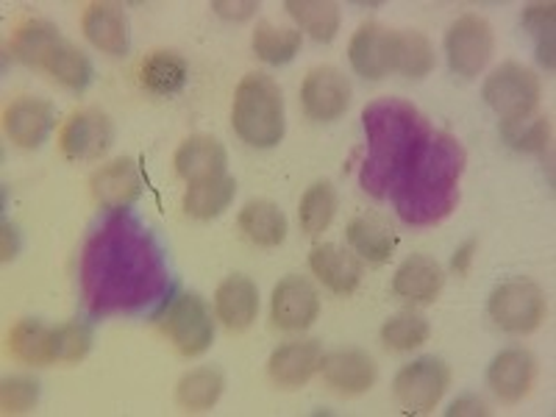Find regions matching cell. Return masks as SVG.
Returning <instances> with one entry per match:
<instances>
[{"label": "cell", "mask_w": 556, "mask_h": 417, "mask_svg": "<svg viewBox=\"0 0 556 417\" xmlns=\"http://www.w3.org/2000/svg\"><path fill=\"white\" fill-rule=\"evenodd\" d=\"M395 45H399V31H390L379 23H367L351 39L348 56L359 76L379 81L395 70Z\"/></svg>", "instance_id": "12"}, {"label": "cell", "mask_w": 556, "mask_h": 417, "mask_svg": "<svg viewBox=\"0 0 556 417\" xmlns=\"http://www.w3.org/2000/svg\"><path fill=\"white\" fill-rule=\"evenodd\" d=\"M173 165H176L178 176L190 184L220 178L226 176V148L208 134H195V137L184 139Z\"/></svg>", "instance_id": "15"}, {"label": "cell", "mask_w": 556, "mask_h": 417, "mask_svg": "<svg viewBox=\"0 0 556 417\" xmlns=\"http://www.w3.org/2000/svg\"><path fill=\"white\" fill-rule=\"evenodd\" d=\"M484 101L498 114L501 123L523 121L540 101V78L523 64H501L484 81Z\"/></svg>", "instance_id": "4"}, {"label": "cell", "mask_w": 556, "mask_h": 417, "mask_svg": "<svg viewBox=\"0 0 556 417\" xmlns=\"http://www.w3.org/2000/svg\"><path fill=\"white\" fill-rule=\"evenodd\" d=\"M434 67V48L429 39L417 31H399L395 45V70L406 78H424Z\"/></svg>", "instance_id": "34"}, {"label": "cell", "mask_w": 556, "mask_h": 417, "mask_svg": "<svg viewBox=\"0 0 556 417\" xmlns=\"http://www.w3.org/2000/svg\"><path fill=\"white\" fill-rule=\"evenodd\" d=\"M301 226L309 237H317L320 231L329 228V223L334 220L337 212V192L329 181L312 184L309 190L301 198Z\"/></svg>", "instance_id": "31"}, {"label": "cell", "mask_w": 556, "mask_h": 417, "mask_svg": "<svg viewBox=\"0 0 556 417\" xmlns=\"http://www.w3.org/2000/svg\"><path fill=\"white\" fill-rule=\"evenodd\" d=\"M501 134L515 151L526 153H548L551 139H554V128H551L548 117H523L515 123H501Z\"/></svg>", "instance_id": "35"}, {"label": "cell", "mask_w": 556, "mask_h": 417, "mask_svg": "<svg viewBox=\"0 0 556 417\" xmlns=\"http://www.w3.org/2000/svg\"><path fill=\"white\" fill-rule=\"evenodd\" d=\"M320 359L323 351L315 340L287 342V345L273 351L270 362H267V370H270V379L278 387L295 390V387L306 384L320 370Z\"/></svg>", "instance_id": "16"}, {"label": "cell", "mask_w": 556, "mask_h": 417, "mask_svg": "<svg viewBox=\"0 0 556 417\" xmlns=\"http://www.w3.org/2000/svg\"><path fill=\"white\" fill-rule=\"evenodd\" d=\"M451 384V370L434 356L412 362L395 376V399L409 415H426L440 404Z\"/></svg>", "instance_id": "5"}, {"label": "cell", "mask_w": 556, "mask_h": 417, "mask_svg": "<svg viewBox=\"0 0 556 417\" xmlns=\"http://www.w3.org/2000/svg\"><path fill=\"white\" fill-rule=\"evenodd\" d=\"M62 34L48 20H26L12 39V56L28 67H42L45 56L53 51V45L62 42Z\"/></svg>", "instance_id": "27"}, {"label": "cell", "mask_w": 556, "mask_h": 417, "mask_svg": "<svg viewBox=\"0 0 556 417\" xmlns=\"http://www.w3.org/2000/svg\"><path fill=\"white\" fill-rule=\"evenodd\" d=\"M465 415H468V417H484L486 415L484 401L473 399V395L454 401V404H451V409H448V417H465Z\"/></svg>", "instance_id": "41"}, {"label": "cell", "mask_w": 556, "mask_h": 417, "mask_svg": "<svg viewBox=\"0 0 556 417\" xmlns=\"http://www.w3.org/2000/svg\"><path fill=\"white\" fill-rule=\"evenodd\" d=\"M490 317L513 334H529L543 323L545 295L531 281H506L490 295Z\"/></svg>", "instance_id": "6"}, {"label": "cell", "mask_w": 556, "mask_h": 417, "mask_svg": "<svg viewBox=\"0 0 556 417\" xmlns=\"http://www.w3.org/2000/svg\"><path fill=\"white\" fill-rule=\"evenodd\" d=\"M240 228L251 242L262 248H276L287 237L285 212L270 201H248L240 212Z\"/></svg>", "instance_id": "23"}, {"label": "cell", "mask_w": 556, "mask_h": 417, "mask_svg": "<svg viewBox=\"0 0 556 417\" xmlns=\"http://www.w3.org/2000/svg\"><path fill=\"white\" fill-rule=\"evenodd\" d=\"M142 192V178L131 159H114L92 176V195L106 212H123Z\"/></svg>", "instance_id": "13"}, {"label": "cell", "mask_w": 556, "mask_h": 417, "mask_svg": "<svg viewBox=\"0 0 556 417\" xmlns=\"http://www.w3.org/2000/svg\"><path fill=\"white\" fill-rule=\"evenodd\" d=\"M165 331L184 356L203 354L215 340V323L203 298L178 295L165 312Z\"/></svg>", "instance_id": "8"}, {"label": "cell", "mask_w": 556, "mask_h": 417, "mask_svg": "<svg viewBox=\"0 0 556 417\" xmlns=\"http://www.w3.org/2000/svg\"><path fill=\"white\" fill-rule=\"evenodd\" d=\"M223 392V374L215 367H198L184 376L176 387L178 404L187 412H203L215 406Z\"/></svg>", "instance_id": "30"}, {"label": "cell", "mask_w": 556, "mask_h": 417, "mask_svg": "<svg viewBox=\"0 0 556 417\" xmlns=\"http://www.w3.org/2000/svg\"><path fill=\"white\" fill-rule=\"evenodd\" d=\"M235 131L251 148H273L285 137V98L265 73H251L235 96Z\"/></svg>", "instance_id": "3"}, {"label": "cell", "mask_w": 556, "mask_h": 417, "mask_svg": "<svg viewBox=\"0 0 556 417\" xmlns=\"http://www.w3.org/2000/svg\"><path fill=\"white\" fill-rule=\"evenodd\" d=\"M237 192L235 178L220 176V178H208V181L192 184L187 195H184V208L187 215L198 217V220H212L223 212V208L231 203Z\"/></svg>", "instance_id": "29"}, {"label": "cell", "mask_w": 556, "mask_h": 417, "mask_svg": "<svg viewBox=\"0 0 556 417\" xmlns=\"http://www.w3.org/2000/svg\"><path fill=\"white\" fill-rule=\"evenodd\" d=\"M301 101L312 121H337L351 103V84L337 67H315L301 87Z\"/></svg>", "instance_id": "11"}, {"label": "cell", "mask_w": 556, "mask_h": 417, "mask_svg": "<svg viewBox=\"0 0 556 417\" xmlns=\"http://www.w3.org/2000/svg\"><path fill=\"white\" fill-rule=\"evenodd\" d=\"M367 156L359 181L367 195L392 201L406 226H434L459 201L465 148L437 131L424 114L401 98H381L362 112Z\"/></svg>", "instance_id": "1"}, {"label": "cell", "mask_w": 556, "mask_h": 417, "mask_svg": "<svg viewBox=\"0 0 556 417\" xmlns=\"http://www.w3.org/2000/svg\"><path fill=\"white\" fill-rule=\"evenodd\" d=\"M301 48V31L295 28H278L273 23H260L253 31V51L262 62L267 64H285Z\"/></svg>", "instance_id": "32"}, {"label": "cell", "mask_w": 556, "mask_h": 417, "mask_svg": "<svg viewBox=\"0 0 556 417\" xmlns=\"http://www.w3.org/2000/svg\"><path fill=\"white\" fill-rule=\"evenodd\" d=\"M476 248H479V242L468 240V242H465V245L459 248V251H456L454 262H451V267H454L456 276H468V273H470V262H473Z\"/></svg>", "instance_id": "42"}, {"label": "cell", "mask_w": 556, "mask_h": 417, "mask_svg": "<svg viewBox=\"0 0 556 417\" xmlns=\"http://www.w3.org/2000/svg\"><path fill=\"white\" fill-rule=\"evenodd\" d=\"M317 312H320V298H317V290L306 281V278L287 276L281 278L276 285V290H273L270 317L278 329H309L312 323L317 320Z\"/></svg>", "instance_id": "10"}, {"label": "cell", "mask_w": 556, "mask_h": 417, "mask_svg": "<svg viewBox=\"0 0 556 417\" xmlns=\"http://www.w3.org/2000/svg\"><path fill=\"white\" fill-rule=\"evenodd\" d=\"M39 70H45L48 76H53L62 87L73 89V92H81L92 81V64H89L87 53L73 42H67V39L53 45V51L45 56Z\"/></svg>", "instance_id": "25"}, {"label": "cell", "mask_w": 556, "mask_h": 417, "mask_svg": "<svg viewBox=\"0 0 556 417\" xmlns=\"http://www.w3.org/2000/svg\"><path fill=\"white\" fill-rule=\"evenodd\" d=\"M215 309L226 329L245 331L260 312V290L245 276L226 278L215 292Z\"/></svg>", "instance_id": "19"}, {"label": "cell", "mask_w": 556, "mask_h": 417, "mask_svg": "<svg viewBox=\"0 0 556 417\" xmlns=\"http://www.w3.org/2000/svg\"><path fill=\"white\" fill-rule=\"evenodd\" d=\"M534 356L523 348H509L504 354H498L486 370V381L493 387V392L501 401H520L526 392L534 384Z\"/></svg>", "instance_id": "18"}, {"label": "cell", "mask_w": 556, "mask_h": 417, "mask_svg": "<svg viewBox=\"0 0 556 417\" xmlns=\"http://www.w3.org/2000/svg\"><path fill=\"white\" fill-rule=\"evenodd\" d=\"M381 340H384L387 348H395V351H412V348L424 345L429 340V323H426L424 315L401 312V315L384 323Z\"/></svg>", "instance_id": "37"}, {"label": "cell", "mask_w": 556, "mask_h": 417, "mask_svg": "<svg viewBox=\"0 0 556 417\" xmlns=\"http://www.w3.org/2000/svg\"><path fill=\"white\" fill-rule=\"evenodd\" d=\"M212 9L226 20H248L256 12V0H215Z\"/></svg>", "instance_id": "40"}, {"label": "cell", "mask_w": 556, "mask_h": 417, "mask_svg": "<svg viewBox=\"0 0 556 417\" xmlns=\"http://www.w3.org/2000/svg\"><path fill=\"white\" fill-rule=\"evenodd\" d=\"M285 9L317 42H331L340 31V7L331 0H287Z\"/></svg>", "instance_id": "28"}, {"label": "cell", "mask_w": 556, "mask_h": 417, "mask_svg": "<svg viewBox=\"0 0 556 417\" xmlns=\"http://www.w3.org/2000/svg\"><path fill=\"white\" fill-rule=\"evenodd\" d=\"M493 28L479 14H465L451 26L445 37V51H448V64L456 76L473 78L479 76L484 64L493 56Z\"/></svg>", "instance_id": "7"}, {"label": "cell", "mask_w": 556, "mask_h": 417, "mask_svg": "<svg viewBox=\"0 0 556 417\" xmlns=\"http://www.w3.org/2000/svg\"><path fill=\"white\" fill-rule=\"evenodd\" d=\"M170 290L165 251L151 228L114 212L89 235L81 253V295L89 315H139L165 304Z\"/></svg>", "instance_id": "2"}, {"label": "cell", "mask_w": 556, "mask_h": 417, "mask_svg": "<svg viewBox=\"0 0 556 417\" xmlns=\"http://www.w3.org/2000/svg\"><path fill=\"white\" fill-rule=\"evenodd\" d=\"M89 348H92V331L87 323H64L51 329V337H48L51 362H78L89 354Z\"/></svg>", "instance_id": "36"}, {"label": "cell", "mask_w": 556, "mask_h": 417, "mask_svg": "<svg viewBox=\"0 0 556 417\" xmlns=\"http://www.w3.org/2000/svg\"><path fill=\"white\" fill-rule=\"evenodd\" d=\"M323 379L329 381L337 392L345 395H362L376 384V365L365 351L345 348V351H331L320 359Z\"/></svg>", "instance_id": "14"}, {"label": "cell", "mask_w": 556, "mask_h": 417, "mask_svg": "<svg viewBox=\"0 0 556 417\" xmlns=\"http://www.w3.org/2000/svg\"><path fill=\"white\" fill-rule=\"evenodd\" d=\"M62 151L73 162H92L101 159L112 146V121L101 109H81L64 123Z\"/></svg>", "instance_id": "9"}, {"label": "cell", "mask_w": 556, "mask_h": 417, "mask_svg": "<svg viewBox=\"0 0 556 417\" xmlns=\"http://www.w3.org/2000/svg\"><path fill=\"white\" fill-rule=\"evenodd\" d=\"M348 242L359 253L362 260L381 265L392 256L395 245H399V237L392 235V228L387 226L379 217H354L351 226H348Z\"/></svg>", "instance_id": "24"}, {"label": "cell", "mask_w": 556, "mask_h": 417, "mask_svg": "<svg viewBox=\"0 0 556 417\" xmlns=\"http://www.w3.org/2000/svg\"><path fill=\"white\" fill-rule=\"evenodd\" d=\"M17 251H20L17 228H14L9 220H3V248H0V253H3V262H12L14 256H17Z\"/></svg>", "instance_id": "43"}, {"label": "cell", "mask_w": 556, "mask_h": 417, "mask_svg": "<svg viewBox=\"0 0 556 417\" xmlns=\"http://www.w3.org/2000/svg\"><path fill=\"white\" fill-rule=\"evenodd\" d=\"M84 34L98 51L103 53H126L128 48V23L121 3H89L84 12Z\"/></svg>", "instance_id": "20"}, {"label": "cell", "mask_w": 556, "mask_h": 417, "mask_svg": "<svg viewBox=\"0 0 556 417\" xmlns=\"http://www.w3.org/2000/svg\"><path fill=\"white\" fill-rule=\"evenodd\" d=\"M443 290V267L431 256H409L392 278V292L415 304H429Z\"/></svg>", "instance_id": "22"}, {"label": "cell", "mask_w": 556, "mask_h": 417, "mask_svg": "<svg viewBox=\"0 0 556 417\" xmlns=\"http://www.w3.org/2000/svg\"><path fill=\"white\" fill-rule=\"evenodd\" d=\"M39 399L37 381L28 379H7L3 381V390H0V406H3V415H23V412L31 409Z\"/></svg>", "instance_id": "38"}, {"label": "cell", "mask_w": 556, "mask_h": 417, "mask_svg": "<svg viewBox=\"0 0 556 417\" xmlns=\"http://www.w3.org/2000/svg\"><path fill=\"white\" fill-rule=\"evenodd\" d=\"M53 126V106L39 98H17L3 114V128L20 148H39Z\"/></svg>", "instance_id": "17"}, {"label": "cell", "mask_w": 556, "mask_h": 417, "mask_svg": "<svg viewBox=\"0 0 556 417\" xmlns=\"http://www.w3.org/2000/svg\"><path fill=\"white\" fill-rule=\"evenodd\" d=\"M48 337L51 329L39 320H20L9 334V351L26 365H48Z\"/></svg>", "instance_id": "33"}, {"label": "cell", "mask_w": 556, "mask_h": 417, "mask_svg": "<svg viewBox=\"0 0 556 417\" xmlns=\"http://www.w3.org/2000/svg\"><path fill=\"white\" fill-rule=\"evenodd\" d=\"M139 84L153 96H173L187 84V62L173 51H153L139 64Z\"/></svg>", "instance_id": "26"}, {"label": "cell", "mask_w": 556, "mask_h": 417, "mask_svg": "<svg viewBox=\"0 0 556 417\" xmlns=\"http://www.w3.org/2000/svg\"><path fill=\"white\" fill-rule=\"evenodd\" d=\"M554 20H556V3H531L523 9V26L529 31L538 34L543 39L545 34H554Z\"/></svg>", "instance_id": "39"}, {"label": "cell", "mask_w": 556, "mask_h": 417, "mask_svg": "<svg viewBox=\"0 0 556 417\" xmlns=\"http://www.w3.org/2000/svg\"><path fill=\"white\" fill-rule=\"evenodd\" d=\"M309 267L323 285L329 287L331 292H337V295H351L359 287L362 265L356 262V256L342 251L340 245L326 242V245L312 248Z\"/></svg>", "instance_id": "21"}]
</instances>
